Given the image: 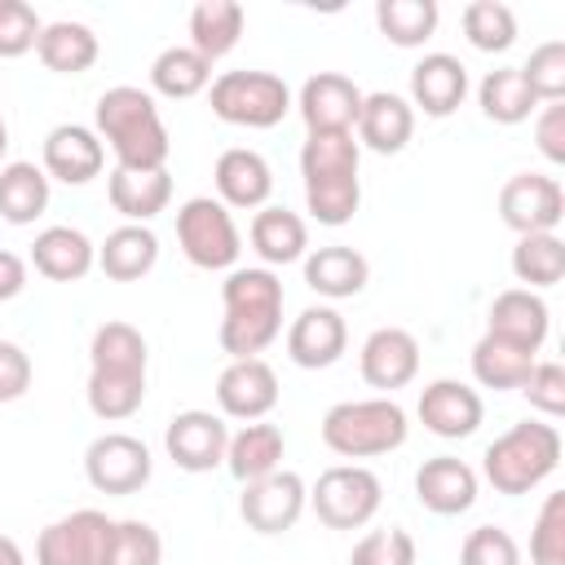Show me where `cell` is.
I'll return each instance as SVG.
<instances>
[{"label": "cell", "instance_id": "cell-4", "mask_svg": "<svg viewBox=\"0 0 565 565\" xmlns=\"http://www.w3.org/2000/svg\"><path fill=\"white\" fill-rule=\"evenodd\" d=\"M561 463V433L552 419H521L499 433L481 455V477L499 494H530L539 490Z\"/></svg>", "mask_w": 565, "mask_h": 565}, {"label": "cell", "instance_id": "cell-9", "mask_svg": "<svg viewBox=\"0 0 565 565\" xmlns=\"http://www.w3.org/2000/svg\"><path fill=\"white\" fill-rule=\"evenodd\" d=\"M154 472L150 446L132 433H102L84 450V477L97 494H137Z\"/></svg>", "mask_w": 565, "mask_h": 565}, {"label": "cell", "instance_id": "cell-16", "mask_svg": "<svg viewBox=\"0 0 565 565\" xmlns=\"http://www.w3.org/2000/svg\"><path fill=\"white\" fill-rule=\"evenodd\" d=\"M344 349H349V327L335 305H309L287 327V358L300 371H327L344 358Z\"/></svg>", "mask_w": 565, "mask_h": 565}, {"label": "cell", "instance_id": "cell-27", "mask_svg": "<svg viewBox=\"0 0 565 565\" xmlns=\"http://www.w3.org/2000/svg\"><path fill=\"white\" fill-rule=\"evenodd\" d=\"M106 199L110 207L128 221V225H150L159 212H168L172 203V177L168 168H150V172H132V168H110L106 177Z\"/></svg>", "mask_w": 565, "mask_h": 565}, {"label": "cell", "instance_id": "cell-48", "mask_svg": "<svg viewBox=\"0 0 565 565\" xmlns=\"http://www.w3.org/2000/svg\"><path fill=\"white\" fill-rule=\"evenodd\" d=\"M44 22L26 0H0V57H22L35 49Z\"/></svg>", "mask_w": 565, "mask_h": 565}, {"label": "cell", "instance_id": "cell-14", "mask_svg": "<svg viewBox=\"0 0 565 565\" xmlns=\"http://www.w3.org/2000/svg\"><path fill=\"white\" fill-rule=\"evenodd\" d=\"M216 415L221 419H243L256 424L278 406V375L265 358H234L216 375Z\"/></svg>", "mask_w": 565, "mask_h": 565}, {"label": "cell", "instance_id": "cell-8", "mask_svg": "<svg viewBox=\"0 0 565 565\" xmlns=\"http://www.w3.org/2000/svg\"><path fill=\"white\" fill-rule=\"evenodd\" d=\"M384 503V486L366 463H331L309 486V508L327 530H362Z\"/></svg>", "mask_w": 565, "mask_h": 565}, {"label": "cell", "instance_id": "cell-37", "mask_svg": "<svg viewBox=\"0 0 565 565\" xmlns=\"http://www.w3.org/2000/svg\"><path fill=\"white\" fill-rule=\"evenodd\" d=\"M212 84V62L199 57L190 44H168L154 62H150V88L168 102H185L199 97Z\"/></svg>", "mask_w": 565, "mask_h": 565}, {"label": "cell", "instance_id": "cell-1", "mask_svg": "<svg viewBox=\"0 0 565 565\" xmlns=\"http://www.w3.org/2000/svg\"><path fill=\"white\" fill-rule=\"evenodd\" d=\"M93 132L115 154V168H132V172L168 168V154H172L168 124H163L154 97L137 84H115L97 97Z\"/></svg>", "mask_w": 565, "mask_h": 565}, {"label": "cell", "instance_id": "cell-31", "mask_svg": "<svg viewBox=\"0 0 565 565\" xmlns=\"http://www.w3.org/2000/svg\"><path fill=\"white\" fill-rule=\"evenodd\" d=\"M102 44H97V31L88 22H75V18H57V22H44L40 40H35V57L44 62V71L53 75H84L93 62H97Z\"/></svg>", "mask_w": 565, "mask_h": 565}, {"label": "cell", "instance_id": "cell-45", "mask_svg": "<svg viewBox=\"0 0 565 565\" xmlns=\"http://www.w3.org/2000/svg\"><path fill=\"white\" fill-rule=\"evenodd\" d=\"M349 565H415V539L402 525L371 530V534H362L353 543Z\"/></svg>", "mask_w": 565, "mask_h": 565}, {"label": "cell", "instance_id": "cell-5", "mask_svg": "<svg viewBox=\"0 0 565 565\" xmlns=\"http://www.w3.org/2000/svg\"><path fill=\"white\" fill-rule=\"evenodd\" d=\"M411 419L393 397H358V402H335L322 415V446L340 459H375L393 455L406 446Z\"/></svg>", "mask_w": 565, "mask_h": 565}, {"label": "cell", "instance_id": "cell-19", "mask_svg": "<svg viewBox=\"0 0 565 565\" xmlns=\"http://www.w3.org/2000/svg\"><path fill=\"white\" fill-rule=\"evenodd\" d=\"M212 185H216V199L230 207V212H260L274 194V168L260 150L252 146H230L216 154V168H212Z\"/></svg>", "mask_w": 565, "mask_h": 565}, {"label": "cell", "instance_id": "cell-41", "mask_svg": "<svg viewBox=\"0 0 565 565\" xmlns=\"http://www.w3.org/2000/svg\"><path fill=\"white\" fill-rule=\"evenodd\" d=\"M459 22L477 53H508L516 44V13L503 0H472Z\"/></svg>", "mask_w": 565, "mask_h": 565}, {"label": "cell", "instance_id": "cell-6", "mask_svg": "<svg viewBox=\"0 0 565 565\" xmlns=\"http://www.w3.org/2000/svg\"><path fill=\"white\" fill-rule=\"evenodd\" d=\"M207 106L234 128H278L291 110V88L274 71H221L207 84Z\"/></svg>", "mask_w": 565, "mask_h": 565}, {"label": "cell", "instance_id": "cell-30", "mask_svg": "<svg viewBox=\"0 0 565 565\" xmlns=\"http://www.w3.org/2000/svg\"><path fill=\"white\" fill-rule=\"evenodd\" d=\"M159 265V234L150 225H119L97 243V269L110 282H137Z\"/></svg>", "mask_w": 565, "mask_h": 565}, {"label": "cell", "instance_id": "cell-33", "mask_svg": "<svg viewBox=\"0 0 565 565\" xmlns=\"http://www.w3.org/2000/svg\"><path fill=\"white\" fill-rule=\"evenodd\" d=\"M243 26H247V13H243L238 0H199V4L190 9V22H185L190 49H194L199 57H207V62L234 53Z\"/></svg>", "mask_w": 565, "mask_h": 565}, {"label": "cell", "instance_id": "cell-18", "mask_svg": "<svg viewBox=\"0 0 565 565\" xmlns=\"http://www.w3.org/2000/svg\"><path fill=\"white\" fill-rule=\"evenodd\" d=\"M40 168H44L49 181L88 185V181L102 177V168H106V146H102V137H97L88 124H57V128H49V137H44Z\"/></svg>", "mask_w": 565, "mask_h": 565}, {"label": "cell", "instance_id": "cell-26", "mask_svg": "<svg viewBox=\"0 0 565 565\" xmlns=\"http://www.w3.org/2000/svg\"><path fill=\"white\" fill-rule=\"evenodd\" d=\"M305 282L313 296L322 300H353L366 291L371 282V265L358 247H344V243H327V247H313L305 252Z\"/></svg>", "mask_w": 565, "mask_h": 565}, {"label": "cell", "instance_id": "cell-22", "mask_svg": "<svg viewBox=\"0 0 565 565\" xmlns=\"http://www.w3.org/2000/svg\"><path fill=\"white\" fill-rule=\"evenodd\" d=\"M468 97V66L455 53H424L411 66V110H424L428 119H446Z\"/></svg>", "mask_w": 565, "mask_h": 565}, {"label": "cell", "instance_id": "cell-15", "mask_svg": "<svg viewBox=\"0 0 565 565\" xmlns=\"http://www.w3.org/2000/svg\"><path fill=\"white\" fill-rule=\"evenodd\" d=\"M362 97L366 93L349 75L318 71V75H309L300 84V93H296L291 106L300 110V119H305L309 132H353L358 110H362Z\"/></svg>", "mask_w": 565, "mask_h": 565}, {"label": "cell", "instance_id": "cell-52", "mask_svg": "<svg viewBox=\"0 0 565 565\" xmlns=\"http://www.w3.org/2000/svg\"><path fill=\"white\" fill-rule=\"evenodd\" d=\"M0 565H26V552L18 547V539L0 534Z\"/></svg>", "mask_w": 565, "mask_h": 565}, {"label": "cell", "instance_id": "cell-10", "mask_svg": "<svg viewBox=\"0 0 565 565\" xmlns=\"http://www.w3.org/2000/svg\"><path fill=\"white\" fill-rule=\"evenodd\" d=\"M115 521L97 508H75L49 521L35 539V565H102Z\"/></svg>", "mask_w": 565, "mask_h": 565}, {"label": "cell", "instance_id": "cell-40", "mask_svg": "<svg viewBox=\"0 0 565 565\" xmlns=\"http://www.w3.org/2000/svg\"><path fill=\"white\" fill-rule=\"evenodd\" d=\"M88 411L106 424L132 419L146 402V375H115V371H88Z\"/></svg>", "mask_w": 565, "mask_h": 565}, {"label": "cell", "instance_id": "cell-23", "mask_svg": "<svg viewBox=\"0 0 565 565\" xmlns=\"http://www.w3.org/2000/svg\"><path fill=\"white\" fill-rule=\"evenodd\" d=\"M486 331L499 335V340H512L530 353L543 349L547 331H552V313H547V300L539 291H525V287H508L490 300V313H486Z\"/></svg>", "mask_w": 565, "mask_h": 565}, {"label": "cell", "instance_id": "cell-32", "mask_svg": "<svg viewBox=\"0 0 565 565\" xmlns=\"http://www.w3.org/2000/svg\"><path fill=\"white\" fill-rule=\"evenodd\" d=\"M53 181L44 177L40 163L31 159H13L0 168V221L9 225H35L49 207Z\"/></svg>", "mask_w": 565, "mask_h": 565}, {"label": "cell", "instance_id": "cell-24", "mask_svg": "<svg viewBox=\"0 0 565 565\" xmlns=\"http://www.w3.org/2000/svg\"><path fill=\"white\" fill-rule=\"evenodd\" d=\"M353 137L358 146L375 150V154H402L406 141L415 137V110L402 93H366L362 97V110H358V124H353Z\"/></svg>", "mask_w": 565, "mask_h": 565}, {"label": "cell", "instance_id": "cell-44", "mask_svg": "<svg viewBox=\"0 0 565 565\" xmlns=\"http://www.w3.org/2000/svg\"><path fill=\"white\" fill-rule=\"evenodd\" d=\"M521 75H525L530 93L539 97V106H543V102H565V40L539 44V49L525 57Z\"/></svg>", "mask_w": 565, "mask_h": 565}, {"label": "cell", "instance_id": "cell-50", "mask_svg": "<svg viewBox=\"0 0 565 565\" xmlns=\"http://www.w3.org/2000/svg\"><path fill=\"white\" fill-rule=\"evenodd\" d=\"M31 353L13 340H0V402H18L26 388H31Z\"/></svg>", "mask_w": 565, "mask_h": 565}, {"label": "cell", "instance_id": "cell-43", "mask_svg": "<svg viewBox=\"0 0 565 565\" xmlns=\"http://www.w3.org/2000/svg\"><path fill=\"white\" fill-rule=\"evenodd\" d=\"M530 565H565V490H552L534 516Z\"/></svg>", "mask_w": 565, "mask_h": 565}, {"label": "cell", "instance_id": "cell-34", "mask_svg": "<svg viewBox=\"0 0 565 565\" xmlns=\"http://www.w3.org/2000/svg\"><path fill=\"white\" fill-rule=\"evenodd\" d=\"M477 106H481L486 119L512 128V124H525V119L539 110V97L530 93L521 66H494V71H486L481 84H477Z\"/></svg>", "mask_w": 565, "mask_h": 565}, {"label": "cell", "instance_id": "cell-49", "mask_svg": "<svg viewBox=\"0 0 565 565\" xmlns=\"http://www.w3.org/2000/svg\"><path fill=\"white\" fill-rule=\"evenodd\" d=\"M534 146L547 163H565V102H543L534 119Z\"/></svg>", "mask_w": 565, "mask_h": 565}, {"label": "cell", "instance_id": "cell-3", "mask_svg": "<svg viewBox=\"0 0 565 565\" xmlns=\"http://www.w3.org/2000/svg\"><path fill=\"white\" fill-rule=\"evenodd\" d=\"M282 278L265 265H247V269H230L221 282V349L234 358H260L278 335H282Z\"/></svg>", "mask_w": 565, "mask_h": 565}, {"label": "cell", "instance_id": "cell-17", "mask_svg": "<svg viewBox=\"0 0 565 565\" xmlns=\"http://www.w3.org/2000/svg\"><path fill=\"white\" fill-rule=\"evenodd\" d=\"M415 415H419V424H424L433 437H441V441H463V437H472V433L481 428L486 402H481V393H477L472 384H463V380H433V384H424Z\"/></svg>", "mask_w": 565, "mask_h": 565}, {"label": "cell", "instance_id": "cell-38", "mask_svg": "<svg viewBox=\"0 0 565 565\" xmlns=\"http://www.w3.org/2000/svg\"><path fill=\"white\" fill-rule=\"evenodd\" d=\"M512 274L525 291L556 287L565 278V238L561 234H521L512 247Z\"/></svg>", "mask_w": 565, "mask_h": 565}, {"label": "cell", "instance_id": "cell-36", "mask_svg": "<svg viewBox=\"0 0 565 565\" xmlns=\"http://www.w3.org/2000/svg\"><path fill=\"white\" fill-rule=\"evenodd\" d=\"M534 358H539V353H530V349H521V344L499 340V335L486 331V335L472 344V358H468V362H472V380H477L481 388L508 393V388H521V384H525Z\"/></svg>", "mask_w": 565, "mask_h": 565}, {"label": "cell", "instance_id": "cell-53", "mask_svg": "<svg viewBox=\"0 0 565 565\" xmlns=\"http://www.w3.org/2000/svg\"><path fill=\"white\" fill-rule=\"evenodd\" d=\"M4 150H9V124L0 119V168H4Z\"/></svg>", "mask_w": 565, "mask_h": 565}, {"label": "cell", "instance_id": "cell-7", "mask_svg": "<svg viewBox=\"0 0 565 565\" xmlns=\"http://www.w3.org/2000/svg\"><path fill=\"white\" fill-rule=\"evenodd\" d=\"M177 243H181V256L207 274L234 269V260L243 252V234L234 225V212L212 194H194L177 207Z\"/></svg>", "mask_w": 565, "mask_h": 565}, {"label": "cell", "instance_id": "cell-21", "mask_svg": "<svg viewBox=\"0 0 565 565\" xmlns=\"http://www.w3.org/2000/svg\"><path fill=\"white\" fill-rule=\"evenodd\" d=\"M481 477L472 463L455 459V455H433L415 468V499L419 508H428L433 516H459L477 503Z\"/></svg>", "mask_w": 565, "mask_h": 565}, {"label": "cell", "instance_id": "cell-29", "mask_svg": "<svg viewBox=\"0 0 565 565\" xmlns=\"http://www.w3.org/2000/svg\"><path fill=\"white\" fill-rule=\"evenodd\" d=\"M282 455H287V437L278 424L269 419H256V424H243L238 433H230V446H225V468L238 486L247 481H260L269 472L282 468Z\"/></svg>", "mask_w": 565, "mask_h": 565}, {"label": "cell", "instance_id": "cell-42", "mask_svg": "<svg viewBox=\"0 0 565 565\" xmlns=\"http://www.w3.org/2000/svg\"><path fill=\"white\" fill-rule=\"evenodd\" d=\"M102 565H163V539L150 521H115Z\"/></svg>", "mask_w": 565, "mask_h": 565}, {"label": "cell", "instance_id": "cell-20", "mask_svg": "<svg viewBox=\"0 0 565 565\" xmlns=\"http://www.w3.org/2000/svg\"><path fill=\"white\" fill-rule=\"evenodd\" d=\"M358 371L384 397L419 375V340L406 327H375L358 349Z\"/></svg>", "mask_w": 565, "mask_h": 565}, {"label": "cell", "instance_id": "cell-13", "mask_svg": "<svg viewBox=\"0 0 565 565\" xmlns=\"http://www.w3.org/2000/svg\"><path fill=\"white\" fill-rule=\"evenodd\" d=\"M225 446H230V424L216 411H177L163 428V450L181 472H212L225 463Z\"/></svg>", "mask_w": 565, "mask_h": 565}, {"label": "cell", "instance_id": "cell-25", "mask_svg": "<svg viewBox=\"0 0 565 565\" xmlns=\"http://www.w3.org/2000/svg\"><path fill=\"white\" fill-rule=\"evenodd\" d=\"M31 265L49 282H79L97 269V243L75 225H49L31 243Z\"/></svg>", "mask_w": 565, "mask_h": 565}, {"label": "cell", "instance_id": "cell-11", "mask_svg": "<svg viewBox=\"0 0 565 565\" xmlns=\"http://www.w3.org/2000/svg\"><path fill=\"white\" fill-rule=\"evenodd\" d=\"M565 216V190L556 177L543 172H516L499 185V221L521 234H556Z\"/></svg>", "mask_w": 565, "mask_h": 565}, {"label": "cell", "instance_id": "cell-47", "mask_svg": "<svg viewBox=\"0 0 565 565\" xmlns=\"http://www.w3.org/2000/svg\"><path fill=\"white\" fill-rule=\"evenodd\" d=\"M459 565H521V543L503 525H477L459 543Z\"/></svg>", "mask_w": 565, "mask_h": 565}, {"label": "cell", "instance_id": "cell-46", "mask_svg": "<svg viewBox=\"0 0 565 565\" xmlns=\"http://www.w3.org/2000/svg\"><path fill=\"white\" fill-rule=\"evenodd\" d=\"M516 393H525V402L543 419H561L565 415V366L552 362V358H534V366H530V375Z\"/></svg>", "mask_w": 565, "mask_h": 565}, {"label": "cell", "instance_id": "cell-51", "mask_svg": "<svg viewBox=\"0 0 565 565\" xmlns=\"http://www.w3.org/2000/svg\"><path fill=\"white\" fill-rule=\"evenodd\" d=\"M26 291V260L9 247H0V305Z\"/></svg>", "mask_w": 565, "mask_h": 565}, {"label": "cell", "instance_id": "cell-35", "mask_svg": "<svg viewBox=\"0 0 565 565\" xmlns=\"http://www.w3.org/2000/svg\"><path fill=\"white\" fill-rule=\"evenodd\" d=\"M88 366L93 371H115V375H146L150 366V349H146V335L132 327V322H102L88 340Z\"/></svg>", "mask_w": 565, "mask_h": 565}, {"label": "cell", "instance_id": "cell-39", "mask_svg": "<svg viewBox=\"0 0 565 565\" xmlns=\"http://www.w3.org/2000/svg\"><path fill=\"white\" fill-rule=\"evenodd\" d=\"M437 22H441L437 0H380L375 4V26L397 49H419L424 40H433Z\"/></svg>", "mask_w": 565, "mask_h": 565}, {"label": "cell", "instance_id": "cell-28", "mask_svg": "<svg viewBox=\"0 0 565 565\" xmlns=\"http://www.w3.org/2000/svg\"><path fill=\"white\" fill-rule=\"evenodd\" d=\"M247 238H252V252L265 260V269L305 260V252H309V225H305V216L291 212V207H278V203H265L252 216Z\"/></svg>", "mask_w": 565, "mask_h": 565}, {"label": "cell", "instance_id": "cell-12", "mask_svg": "<svg viewBox=\"0 0 565 565\" xmlns=\"http://www.w3.org/2000/svg\"><path fill=\"white\" fill-rule=\"evenodd\" d=\"M309 508V486L300 472L291 468H278L260 481H247L243 494H238V516L247 521V530L256 534H287Z\"/></svg>", "mask_w": 565, "mask_h": 565}, {"label": "cell", "instance_id": "cell-2", "mask_svg": "<svg viewBox=\"0 0 565 565\" xmlns=\"http://www.w3.org/2000/svg\"><path fill=\"white\" fill-rule=\"evenodd\" d=\"M362 146L353 132H309L300 146L305 207L318 225L340 230L362 207Z\"/></svg>", "mask_w": 565, "mask_h": 565}]
</instances>
